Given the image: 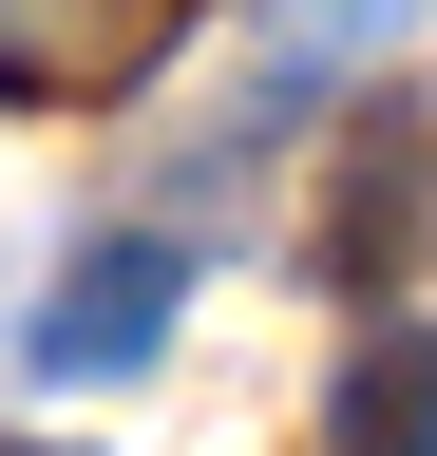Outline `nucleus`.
Masks as SVG:
<instances>
[{"instance_id": "nucleus-2", "label": "nucleus", "mask_w": 437, "mask_h": 456, "mask_svg": "<svg viewBox=\"0 0 437 456\" xmlns=\"http://www.w3.org/2000/svg\"><path fill=\"white\" fill-rule=\"evenodd\" d=\"M418 228H437V114H343V171H323V228H304V266L323 285H361V323H380V285L418 266Z\"/></svg>"}, {"instance_id": "nucleus-3", "label": "nucleus", "mask_w": 437, "mask_h": 456, "mask_svg": "<svg viewBox=\"0 0 437 456\" xmlns=\"http://www.w3.org/2000/svg\"><path fill=\"white\" fill-rule=\"evenodd\" d=\"M172 285H190V266L152 248V228H95V248L20 305V380H134L152 342H172Z\"/></svg>"}, {"instance_id": "nucleus-5", "label": "nucleus", "mask_w": 437, "mask_h": 456, "mask_svg": "<svg viewBox=\"0 0 437 456\" xmlns=\"http://www.w3.org/2000/svg\"><path fill=\"white\" fill-rule=\"evenodd\" d=\"M400 38V0H266V95H247V134L286 114L304 77H343V57H380Z\"/></svg>"}, {"instance_id": "nucleus-1", "label": "nucleus", "mask_w": 437, "mask_h": 456, "mask_svg": "<svg viewBox=\"0 0 437 456\" xmlns=\"http://www.w3.org/2000/svg\"><path fill=\"white\" fill-rule=\"evenodd\" d=\"M209 0H0V114H115L190 57Z\"/></svg>"}, {"instance_id": "nucleus-4", "label": "nucleus", "mask_w": 437, "mask_h": 456, "mask_svg": "<svg viewBox=\"0 0 437 456\" xmlns=\"http://www.w3.org/2000/svg\"><path fill=\"white\" fill-rule=\"evenodd\" d=\"M323 437H343V456H437V323H418V305H380V323L343 342Z\"/></svg>"}, {"instance_id": "nucleus-6", "label": "nucleus", "mask_w": 437, "mask_h": 456, "mask_svg": "<svg viewBox=\"0 0 437 456\" xmlns=\"http://www.w3.org/2000/svg\"><path fill=\"white\" fill-rule=\"evenodd\" d=\"M0 456H38V437H0Z\"/></svg>"}]
</instances>
